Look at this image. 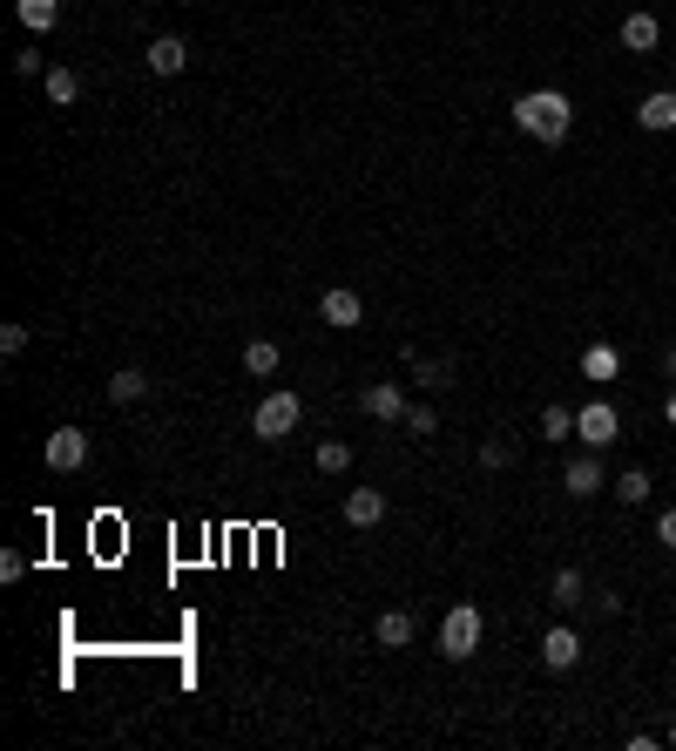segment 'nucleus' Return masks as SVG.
I'll return each instance as SVG.
<instances>
[{"label":"nucleus","mask_w":676,"mask_h":751,"mask_svg":"<svg viewBox=\"0 0 676 751\" xmlns=\"http://www.w3.org/2000/svg\"><path fill=\"white\" fill-rule=\"evenodd\" d=\"M345 522H352V528H379V522H386V494H379V488H352V494H345Z\"/></svg>","instance_id":"nucleus-15"},{"label":"nucleus","mask_w":676,"mask_h":751,"mask_svg":"<svg viewBox=\"0 0 676 751\" xmlns=\"http://www.w3.org/2000/svg\"><path fill=\"white\" fill-rule=\"evenodd\" d=\"M582 379H595V386H616V379H622V352H616V345H603V339H595V345H582Z\"/></svg>","instance_id":"nucleus-13"},{"label":"nucleus","mask_w":676,"mask_h":751,"mask_svg":"<svg viewBox=\"0 0 676 751\" xmlns=\"http://www.w3.org/2000/svg\"><path fill=\"white\" fill-rule=\"evenodd\" d=\"M298 420H305V400L291 386L264 392V400L251 407V433H257V441H285V433H298Z\"/></svg>","instance_id":"nucleus-3"},{"label":"nucleus","mask_w":676,"mask_h":751,"mask_svg":"<svg viewBox=\"0 0 676 751\" xmlns=\"http://www.w3.org/2000/svg\"><path fill=\"white\" fill-rule=\"evenodd\" d=\"M609 494H616L622 508H643V501L656 494V481H650V467H622L616 481H609Z\"/></svg>","instance_id":"nucleus-19"},{"label":"nucleus","mask_w":676,"mask_h":751,"mask_svg":"<svg viewBox=\"0 0 676 751\" xmlns=\"http://www.w3.org/2000/svg\"><path fill=\"white\" fill-rule=\"evenodd\" d=\"M142 68H149V75H183V68H190V42H183V34H156L149 55H142Z\"/></svg>","instance_id":"nucleus-10"},{"label":"nucleus","mask_w":676,"mask_h":751,"mask_svg":"<svg viewBox=\"0 0 676 751\" xmlns=\"http://www.w3.org/2000/svg\"><path fill=\"white\" fill-rule=\"evenodd\" d=\"M27 576V556L21 548H0V582H21Z\"/></svg>","instance_id":"nucleus-27"},{"label":"nucleus","mask_w":676,"mask_h":751,"mask_svg":"<svg viewBox=\"0 0 676 751\" xmlns=\"http://www.w3.org/2000/svg\"><path fill=\"white\" fill-rule=\"evenodd\" d=\"M413 379L420 386H454V366L447 360H420V352H413Z\"/></svg>","instance_id":"nucleus-24"},{"label":"nucleus","mask_w":676,"mask_h":751,"mask_svg":"<svg viewBox=\"0 0 676 751\" xmlns=\"http://www.w3.org/2000/svg\"><path fill=\"white\" fill-rule=\"evenodd\" d=\"M359 413L379 420V426H400V420H406V386H392V379L366 386V392H359Z\"/></svg>","instance_id":"nucleus-7"},{"label":"nucleus","mask_w":676,"mask_h":751,"mask_svg":"<svg viewBox=\"0 0 676 751\" xmlns=\"http://www.w3.org/2000/svg\"><path fill=\"white\" fill-rule=\"evenodd\" d=\"M14 75H48V68H42V48H21V55H14Z\"/></svg>","instance_id":"nucleus-29"},{"label":"nucleus","mask_w":676,"mask_h":751,"mask_svg":"<svg viewBox=\"0 0 676 751\" xmlns=\"http://www.w3.org/2000/svg\"><path fill=\"white\" fill-rule=\"evenodd\" d=\"M514 460V441H481V467H507Z\"/></svg>","instance_id":"nucleus-28"},{"label":"nucleus","mask_w":676,"mask_h":751,"mask_svg":"<svg viewBox=\"0 0 676 751\" xmlns=\"http://www.w3.org/2000/svg\"><path fill=\"white\" fill-rule=\"evenodd\" d=\"M481 637H488L481 603H454V610L440 616V657H447V663H467L473 650H481Z\"/></svg>","instance_id":"nucleus-2"},{"label":"nucleus","mask_w":676,"mask_h":751,"mask_svg":"<svg viewBox=\"0 0 676 751\" xmlns=\"http://www.w3.org/2000/svg\"><path fill=\"white\" fill-rule=\"evenodd\" d=\"M27 339H34V326H0V352H8V360L27 352Z\"/></svg>","instance_id":"nucleus-26"},{"label":"nucleus","mask_w":676,"mask_h":751,"mask_svg":"<svg viewBox=\"0 0 676 751\" xmlns=\"http://www.w3.org/2000/svg\"><path fill=\"white\" fill-rule=\"evenodd\" d=\"M582 596H588L582 569H554V576H548V603L562 610V616H575V610H582Z\"/></svg>","instance_id":"nucleus-16"},{"label":"nucleus","mask_w":676,"mask_h":751,"mask_svg":"<svg viewBox=\"0 0 676 751\" xmlns=\"http://www.w3.org/2000/svg\"><path fill=\"white\" fill-rule=\"evenodd\" d=\"M42 89H48L55 109H75V102H82V75H75V68H48V75H42Z\"/></svg>","instance_id":"nucleus-20"},{"label":"nucleus","mask_w":676,"mask_h":751,"mask_svg":"<svg viewBox=\"0 0 676 751\" xmlns=\"http://www.w3.org/2000/svg\"><path fill=\"white\" fill-rule=\"evenodd\" d=\"M514 129L554 149V143H569V129H575V102L562 89H528V95H514Z\"/></svg>","instance_id":"nucleus-1"},{"label":"nucleus","mask_w":676,"mask_h":751,"mask_svg":"<svg viewBox=\"0 0 676 751\" xmlns=\"http://www.w3.org/2000/svg\"><path fill=\"white\" fill-rule=\"evenodd\" d=\"M108 400H115V407H142V400H149V373H142V366L108 373Z\"/></svg>","instance_id":"nucleus-18"},{"label":"nucleus","mask_w":676,"mask_h":751,"mask_svg":"<svg viewBox=\"0 0 676 751\" xmlns=\"http://www.w3.org/2000/svg\"><path fill=\"white\" fill-rule=\"evenodd\" d=\"M616 34H622V48H629V55H656L663 21H656L650 8H635V14H622V27H616Z\"/></svg>","instance_id":"nucleus-9"},{"label":"nucleus","mask_w":676,"mask_h":751,"mask_svg":"<svg viewBox=\"0 0 676 751\" xmlns=\"http://www.w3.org/2000/svg\"><path fill=\"white\" fill-rule=\"evenodd\" d=\"M635 129H650V136L676 129V89H650L643 102H635Z\"/></svg>","instance_id":"nucleus-11"},{"label":"nucleus","mask_w":676,"mask_h":751,"mask_svg":"<svg viewBox=\"0 0 676 751\" xmlns=\"http://www.w3.org/2000/svg\"><path fill=\"white\" fill-rule=\"evenodd\" d=\"M663 420H669V426H676V386H669V400H663Z\"/></svg>","instance_id":"nucleus-31"},{"label":"nucleus","mask_w":676,"mask_h":751,"mask_svg":"<svg viewBox=\"0 0 676 751\" xmlns=\"http://www.w3.org/2000/svg\"><path fill=\"white\" fill-rule=\"evenodd\" d=\"M14 21L42 42V34H55V21H61V0H14Z\"/></svg>","instance_id":"nucleus-17"},{"label":"nucleus","mask_w":676,"mask_h":751,"mask_svg":"<svg viewBox=\"0 0 676 751\" xmlns=\"http://www.w3.org/2000/svg\"><path fill=\"white\" fill-rule=\"evenodd\" d=\"M413 637H420V623H413V610H386V616L373 623V644H379V650H406Z\"/></svg>","instance_id":"nucleus-14"},{"label":"nucleus","mask_w":676,"mask_h":751,"mask_svg":"<svg viewBox=\"0 0 676 751\" xmlns=\"http://www.w3.org/2000/svg\"><path fill=\"white\" fill-rule=\"evenodd\" d=\"M406 433H413V441H426V433H440V413H433V407H406V420H400Z\"/></svg>","instance_id":"nucleus-25"},{"label":"nucleus","mask_w":676,"mask_h":751,"mask_svg":"<svg viewBox=\"0 0 676 751\" xmlns=\"http://www.w3.org/2000/svg\"><path fill=\"white\" fill-rule=\"evenodd\" d=\"M669 751H676V718H669Z\"/></svg>","instance_id":"nucleus-33"},{"label":"nucleus","mask_w":676,"mask_h":751,"mask_svg":"<svg viewBox=\"0 0 676 751\" xmlns=\"http://www.w3.org/2000/svg\"><path fill=\"white\" fill-rule=\"evenodd\" d=\"M535 433L548 447H562V441H575V413L569 407H541V420H535Z\"/></svg>","instance_id":"nucleus-22"},{"label":"nucleus","mask_w":676,"mask_h":751,"mask_svg":"<svg viewBox=\"0 0 676 751\" xmlns=\"http://www.w3.org/2000/svg\"><path fill=\"white\" fill-rule=\"evenodd\" d=\"M656 542L676 548V508H663V515H656Z\"/></svg>","instance_id":"nucleus-30"},{"label":"nucleus","mask_w":676,"mask_h":751,"mask_svg":"<svg viewBox=\"0 0 676 751\" xmlns=\"http://www.w3.org/2000/svg\"><path fill=\"white\" fill-rule=\"evenodd\" d=\"M575 433H582V447H588V454H603V447L622 441V413H616L609 400H588V407L575 413Z\"/></svg>","instance_id":"nucleus-4"},{"label":"nucleus","mask_w":676,"mask_h":751,"mask_svg":"<svg viewBox=\"0 0 676 751\" xmlns=\"http://www.w3.org/2000/svg\"><path fill=\"white\" fill-rule=\"evenodd\" d=\"M311 460H318V474H345V467H352V447H345V441H318Z\"/></svg>","instance_id":"nucleus-23"},{"label":"nucleus","mask_w":676,"mask_h":751,"mask_svg":"<svg viewBox=\"0 0 676 751\" xmlns=\"http://www.w3.org/2000/svg\"><path fill=\"white\" fill-rule=\"evenodd\" d=\"M42 460H48V474H75V467L89 460V433H82V426H55L48 447H42Z\"/></svg>","instance_id":"nucleus-6"},{"label":"nucleus","mask_w":676,"mask_h":751,"mask_svg":"<svg viewBox=\"0 0 676 751\" xmlns=\"http://www.w3.org/2000/svg\"><path fill=\"white\" fill-rule=\"evenodd\" d=\"M277 366H285V352H277V339H251V345H244V373H251V379H271Z\"/></svg>","instance_id":"nucleus-21"},{"label":"nucleus","mask_w":676,"mask_h":751,"mask_svg":"<svg viewBox=\"0 0 676 751\" xmlns=\"http://www.w3.org/2000/svg\"><path fill=\"white\" fill-rule=\"evenodd\" d=\"M318 326H332V332H352V326H366V298L352 292V285H332L325 298H318Z\"/></svg>","instance_id":"nucleus-5"},{"label":"nucleus","mask_w":676,"mask_h":751,"mask_svg":"<svg viewBox=\"0 0 676 751\" xmlns=\"http://www.w3.org/2000/svg\"><path fill=\"white\" fill-rule=\"evenodd\" d=\"M663 373H669V379H676V345H669V352H663Z\"/></svg>","instance_id":"nucleus-32"},{"label":"nucleus","mask_w":676,"mask_h":751,"mask_svg":"<svg viewBox=\"0 0 676 751\" xmlns=\"http://www.w3.org/2000/svg\"><path fill=\"white\" fill-rule=\"evenodd\" d=\"M562 488H569L575 501H588V494H603V488H609V474H603V460H595V454L582 447V454L562 467Z\"/></svg>","instance_id":"nucleus-8"},{"label":"nucleus","mask_w":676,"mask_h":751,"mask_svg":"<svg viewBox=\"0 0 676 751\" xmlns=\"http://www.w3.org/2000/svg\"><path fill=\"white\" fill-rule=\"evenodd\" d=\"M541 663H548V670H575V663H582V637H575L569 623H554L548 637H541Z\"/></svg>","instance_id":"nucleus-12"}]
</instances>
